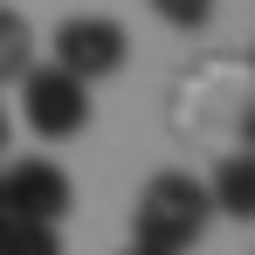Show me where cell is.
Segmentation results:
<instances>
[{
    "mask_svg": "<svg viewBox=\"0 0 255 255\" xmlns=\"http://www.w3.org/2000/svg\"><path fill=\"white\" fill-rule=\"evenodd\" d=\"M125 255H172V249H152V242H131Z\"/></svg>",
    "mask_w": 255,
    "mask_h": 255,
    "instance_id": "obj_9",
    "label": "cell"
},
{
    "mask_svg": "<svg viewBox=\"0 0 255 255\" xmlns=\"http://www.w3.org/2000/svg\"><path fill=\"white\" fill-rule=\"evenodd\" d=\"M0 255H62V235L42 221H0Z\"/></svg>",
    "mask_w": 255,
    "mask_h": 255,
    "instance_id": "obj_7",
    "label": "cell"
},
{
    "mask_svg": "<svg viewBox=\"0 0 255 255\" xmlns=\"http://www.w3.org/2000/svg\"><path fill=\"white\" fill-rule=\"evenodd\" d=\"M0 152H7V111H0Z\"/></svg>",
    "mask_w": 255,
    "mask_h": 255,
    "instance_id": "obj_11",
    "label": "cell"
},
{
    "mask_svg": "<svg viewBox=\"0 0 255 255\" xmlns=\"http://www.w3.org/2000/svg\"><path fill=\"white\" fill-rule=\"evenodd\" d=\"M48 48H55V69L76 76V83H104V76H118L125 55H131L125 28H118L111 14H69V21L55 28Z\"/></svg>",
    "mask_w": 255,
    "mask_h": 255,
    "instance_id": "obj_2",
    "label": "cell"
},
{
    "mask_svg": "<svg viewBox=\"0 0 255 255\" xmlns=\"http://www.w3.org/2000/svg\"><path fill=\"white\" fill-rule=\"evenodd\" d=\"M0 200H7V221L55 228L69 214V200H76V186H69V172L55 166V159H14V166L0 172Z\"/></svg>",
    "mask_w": 255,
    "mask_h": 255,
    "instance_id": "obj_4",
    "label": "cell"
},
{
    "mask_svg": "<svg viewBox=\"0 0 255 255\" xmlns=\"http://www.w3.org/2000/svg\"><path fill=\"white\" fill-rule=\"evenodd\" d=\"M214 214H235V221H255V152H235L221 159V172L207 179Z\"/></svg>",
    "mask_w": 255,
    "mask_h": 255,
    "instance_id": "obj_5",
    "label": "cell"
},
{
    "mask_svg": "<svg viewBox=\"0 0 255 255\" xmlns=\"http://www.w3.org/2000/svg\"><path fill=\"white\" fill-rule=\"evenodd\" d=\"M28 69H35V28H28V14L0 7V83H21Z\"/></svg>",
    "mask_w": 255,
    "mask_h": 255,
    "instance_id": "obj_6",
    "label": "cell"
},
{
    "mask_svg": "<svg viewBox=\"0 0 255 255\" xmlns=\"http://www.w3.org/2000/svg\"><path fill=\"white\" fill-rule=\"evenodd\" d=\"M152 14H159L166 28H179V35H193V28L214 21V0H152Z\"/></svg>",
    "mask_w": 255,
    "mask_h": 255,
    "instance_id": "obj_8",
    "label": "cell"
},
{
    "mask_svg": "<svg viewBox=\"0 0 255 255\" xmlns=\"http://www.w3.org/2000/svg\"><path fill=\"white\" fill-rule=\"evenodd\" d=\"M0 221H7V200H0Z\"/></svg>",
    "mask_w": 255,
    "mask_h": 255,
    "instance_id": "obj_12",
    "label": "cell"
},
{
    "mask_svg": "<svg viewBox=\"0 0 255 255\" xmlns=\"http://www.w3.org/2000/svg\"><path fill=\"white\" fill-rule=\"evenodd\" d=\"M21 118H28V131H42V138H76L90 125V83L62 76L55 62L48 69H28L21 76Z\"/></svg>",
    "mask_w": 255,
    "mask_h": 255,
    "instance_id": "obj_3",
    "label": "cell"
},
{
    "mask_svg": "<svg viewBox=\"0 0 255 255\" xmlns=\"http://www.w3.org/2000/svg\"><path fill=\"white\" fill-rule=\"evenodd\" d=\"M214 221V200H207V179L193 172H152L138 207H131V242H152V249H172L186 255Z\"/></svg>",
    "mask_w": 255,
    "mask_h": 255,
    "instance_id": "obj_1",
    "label": "cell"
},
{
    "mask_svg": "<svg viewBox=\"0 0 255 255\" xmlns=\"http://www.w3.org/2000/svg\"><path fill=\"white\" fill-rule=\"evenodd\" d=\"M242 138H249V152H255V111H249V118H242Z\"/></svg>",
    "mask_w": 255,
    "mask_h": 255,
    "instance_id": "obj_10",
    "label": "cell"
}]
</instances>
